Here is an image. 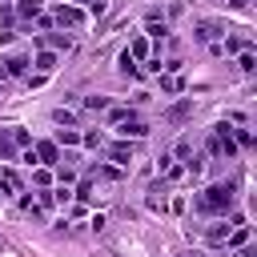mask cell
<instances>
[{"mask_svg":"<svg viewBox=\"0 0 257 257\" xmlns=\"http://www.w3.org/2000/svg\"><path fill=\"white\" fill-rule=\"evenodd\" d=\"M233 201H237V185L233 181H217V185H205L193 197V209L201 217H225V213H233Z\"/></svg>","mask_w":257,"mask_h":257,"instance_id":"1","label":"cell"},{"mask_svg":"<svg viewBox=\"0 0 257 257\" xmlns=\"http://www.w3.org/2000/svg\"><path fill=\"white\" fill-rule=\"evenodd\" d=\"M209 157H217V161H233V157H237V145H233V124H229V120L213 124V133H209Z\"/></svg>","mask_w":257,"mask_h":257,"instance_id":"2","label":"cell"},{"mask_svg":"<svg viewBox=\"0 0 257 257\" xmlns=\"http://www.w3.org/2000/svg\"><path fill=\"white\" fill-rule=\"evenodd\" d=\"M32 157L40 169H56L60 165V145L56 141H32Z\"/></svg>","mask_w":257,"mask_h":257,"instance_id":"3","label":"cell"},{"mask_svg":"<svg viewBox=\"0 0 257 257\" xmlns=\"http://www.w3.org/2000/svg\"><path fill=\"white\" fill-rule=\"evenodd\" d=\"M52 24H56V28H80V24H84V12H80L76 4H56V8H52Z\"/></svg>","mask_w":257,"mask_h":257,"instance_id":"4","label":"cell"},{"mask_svg":"<svg viewBox=\"0 0 257 257\" xmlns=\"http://www.w3.org/2000/svg\"><path fill=\"white\" fill-rule=\"evenodd\" d=\"M225 32H229V28H225L221 20H197V28H193V36H197V40H205V44H221V40H225Z\"/></svg>","mask_w":257,"mask_h":257,"instance_id":"5","label":"cell"},{"mask_svg":"<svg viewBox=\"0 0 257 257\" xmlns=\"http://www.w3.org/2000/svg\"><path fill=\"white\" fill-rule=\"evenodd\" d=\"M116 133H120V141H141V137H149V124L133 112V116H124V120L116 124Z\"/></svg>","mask_w":257,"mask_h":257,"instance_id":"6","label":"cell"},{"mask_svg":"<svg viewBox=\"0 0 257 257\" xmlns=\"http://www.w3.org/2000/svg\"><path fill=\"white\" fill-rule=\"evenodd\" d=\"M229 233H233V221H225V217H213V221L205 225V241H209V245H225Z\"/></svg>","mask_w":257,"mask_h":257,"instance_id":"7","label":"cell"},{"mask_svg":"<svg viewBox=\"0 0 257 257\" xmlns=\"http://www.w3.org/2000/svg\"><path fill=\"white\" fill-rule=\"evenodd\" d=\"M104 153H108V161H116V165H128L133 161V141H112V145H104Z\"/></svg>","mask_w":257,"mask_h":257,"instance_id":"8","label":"cell"},{"mask_svg":"<svg viewBox=\"0 0 257 257\" xmlns=\"http://www.w3.org/2000/svg\"><path fill=\"white\" fill-rule=\"evenodd\" d=\"M193 157H197V145H193V137H181V141H177V149H173V161L189 169V165H193Z\"/></svg>","mask_w":257,"mask_h":257,"instance_id":"9","label":"cell"},{"mask_svg":"<svg viewBox=\"0 0 257 257\" xmlns=\"http://www.w3.org/2000/svg\"><path fill=\"white\" fill-rule=\"evenodd\" d=\"M40 44H48V52H68L72 48V36L68 32H44Z\"/></svg>","mask_w":257,"mask_h":257,"instance_id":"10","label":"cell"},{"mask_svg":"<svg viewBox=\"0 0 257 257\" xmlns=\"http://www.w3.org/2000/svg\"><path fill=\"white\" fill-rule=\"evenodd\" d=\"M12 12H16L20 20H36V16L44 12V0H16V4H12Z\"/></svg>","mask_w":257,"mask_h":257,"instance_id":"11","label":"cell"},{"mask_svg":"<svg viewBox=\"0 0 257 257\" xmlns=\"http://www.w3.org/2000/svg\"><path fill=\"white\" fill-rule=\"evenodd\" d=\"M145 36H153V40L169 36V20H165V16H157V12H149V20H145Z\"/></svg>","mask_w":257,"mask_h":257,"instance_id":"12","label":"cell"},{"mask_svg":"<svg viewBox=\"0 0 257 257\" xmlns=\"http://www.w3.org/2000/svg\"><path fill=\"white\" fill-rule=\"evenodd\" d=\"M4 68H8V76H28V72H32V60H28L24 52H16V56L4 60Z\"/></svg>","mask_w":257,"mask_h":257,"instance_id":"13","label":"cell"},{"mask_svg":"<svg viewBox=\"0 0 257 257\" xmlns=\"http://www.w3.org/2000/svg\"><path fill=\"white\" fill-rule=\"evenodd\" d=\"M0 193H4V197L20 193V173H16V169H8V165L0 169Z\"/></svg>","mask_w":257,"mask_h":257,"instance_id":"14","label":"cell"},{"mask_svg":"<svg viewBox=\"0 0 257 257\" xmlns=\"http://www.w3.org/2000/svg\"><path fill=\"white\" fill-rule=\"evenodd\" d=\"M149 209H161V213H165V209H169V197H165V181H161V185H153V189H149Z\"/></svg>","mask_w":257,"mask_h":257,"instance_id":"15","label":"cell"},{"mask_svg":"<svg viewBox=\"0 0 257 257\" xmlns=\"http://www.w3.org/2000/svg\"><path fill=\"white\" fill-rule=\"evenodd\" d=\"M225 245H229V249H241V245H249V225H233V233L225 237Z\"/></svg>","mask_w":257,"mask_h":257,"instance_id":"16","label":"cell"},{"mask_svg":"<svg viewBox=\"0 0 257 257\" xmlns=\"http://www.w3.org/2000/svg\"><path fill=\"white\" fill-rule=\"evenodd\" d=\"M124 52H128L133 60H149V36H137V40L124 48Z\"/></svg>","mask_w":257,"mask_h":257,"instance_id":"17","label":"cell"},{"mask_svg":"<svg viewBox=\"0 0 257 257\" xmlns=\"http://www.w3.org/2000/svg\"><path fill=\"white\" fill-rule=\"evenodd\" d=\"M32 64H36V68H40V72H44V76H48V72H52V68H56V52H48V48H40V52H36V60H32Z\"/></svg>","mask_w":257,"mask_h":257,"instance_id":"18","label":"cell"},{"mask_svg":"<svg viewBox=\"0 0 257 257\" xmlns=\"http://www.w3.org/2000/svg\"><path fill=\"white\" fill-rule=\"evenodd\" d=\"M92 177H96V181H120L124 173H120L116 165H92Z\"/></svg>","mask_w":257,"mask_h":257,"instance_id":"19","label":"cell"},{"mask_svg":"<svg viewBox=\"0 0 257 257\" xmlns=\"http://www.w3.org/2000/svg\"><path fill=\"white\" fill-rule=\"evenodd\" d=\"M237 68H241V72H245V76H253V72H257V56H253V52H249V48H245V52H241V56H237Z\"/></svg>","mask_w":257,"mask_h":257,"instance_id":"20","label":"cell"},{"mask_svg":"<svg viewBox=\"0 0 257 257\" xmlns=\"http://www.w3.org/2000/svg\"><path fill=\"white\" fill-rule=\"evenodd\" d=\"M157 76H161V88H165V92H181V88H185V80L173 76V72H157Z\"/></svg>","mask_w":257,"mask_h":257,"instance_id":"21","label":"cell"},{"mask_svg":"<svg viewBox=\"0 0 257 257\" xmlns=\"http://www.w3.org/2000/svg\"><path fill=\"white\" fill-rule=\"evenodd\" d=\"M116 68H120V76H137L141 68H137V60L128 56V52H120V60H116Z\"/></svg>","mask_w":257,"mask_h":257,"instance_id":"22","label":"cell"},{"mask_svg":"<svg viewBox=\"0 0 257 257\" xmlns=\"http://www.w3.org/2000/svg\"><path fill=\"white\" fill-rule=\"evenodd\" d=\"M8 137H12V145H16V149H32V137H28V128H20V124H16Z\"/></svg>","mask_w":257,"mask_h":257,"instance_id":"23","label":"cell"},{"mask_svg":"<svg viewBox=\"0 0 257 257\" xmlns=\"http://www.w3.org/2000/svg\"><path fill=\"white\" fill-rule=\"evenodd\" d=\"M56 145L72 149V145H80V133H76V128H60V133H56Z\"/></svg>","mask_w":257,"mask_h":257,"instance_id":"24","label":"cell"},{"mask_svg":"<svg viewBox=\"0 0 257 257\" xmlns=\"http://www.w3.org/2000/svg\"><path fill=\"white\" fill-rule=\"evenodd\" d=\"M80 145H88V149H104V137H100V128H88V133H80Z\"/></svg>","mask_w":257,"mask_h":257,"instance_id":"25","label":"cell"},{"mask_svg":"<svg viewBox=\"0 0 257 257\" xmlns=\"http://www.w3.org/2000/svg\"><path fill=\"white\" fill-rule=\"evenodd\" d=\"M189 112H193V104H189V100H181V104H173V108H169V120L177 124V120H185Z\"/></svg>","mask_w":257,"mask_h":257,"instance_id":"26","label":"cell"},{"mask_svg":"<svg viewBox=\"0 0 257 257\" xmlns=\"http://www.w3.org/2000/svg\"><path fill=\"white\" fill-rule=\"evenodd\" d=\"M233 145L237 149H253V133L249 128H233Z\"/></svg>","mask_w":257,"mask_h":257,"instance_id":"27","label":"cell"},{"mask_svg":"<svg viewBox=\"0 0 257 257\" xmlns=\"http://www.w3.org/2000/svg\"><path fill=\"white\" fill-rule=\"evenodd\" d=\"M56 181H60V185L68 189V185L76 181V169H72V165H56Z\"/></svg>","mask_w":257,"mask_h":257,"instance_id":"28","label":"cell"},{"mask_svg":"<svg viewBox=\"0 0 257 257\" xmlns=\"http://www.w3.org/2000/svg\"><path fill=\"white\" fill-rule=\"evenodd\" d=\"M0 161H16V145H12V137H8V133L0 137Z\"/></svg>","mask_w":257,"mask_h":257,"instance_id":"29","label":"cell"},{"mask_svg":"<svg viewBox=\"0 0 257 257\" xmlns=\"http://www.w3.org/2000/svg\"><path fill=\"white\" fill-rule=\"evenodd\" d=\"M32 28H36V32H52L56 24H52V16H48V12H40V16L32 20Z\"/></svg>","mask_w":257,"mask_h":257,"instance_id":"30","label":"cell"},{"mask_svg":"<svg viewBox=\"0 0 257 257\" xmlns=\"http://www.w3.org/2000/svg\"><path fill=\"white\" fill-rule=\"evenodd\" d=\"M84 108L88 112H100V108H108V96H84Z\"/></svg>","mask_w":257,"mask_h":257,"instance_id":"31","label":"cell"},{"mask_svg":"<svg viewBox=\"0 0 257 257\" xmlns=\"http://www.w3.org/2000/svg\"><path fill=\"white\" fill-rule=\"evenodd\" d=\"M124 116H133V108H120V104H116V108H108V124H112V128H116Z\"/></svg>","mask_w":257,"mask_h":257,"instance_id":"32","label":"cell"},{"mask_svg":"<svg viewBox=\"0 0 257 257\" xmlns=\"http://www.w3.org/2000/svg\"><path fill=\"white\" fill-rule=\"evenodd\" d=\"M72 197H80V201H92L96 193H92V181H80L76 189H72Z\"/></svg>","mask_w":257,"mask_h":257,"instance_id":"33","label":"cell"},{"mask_svg":"<svg viewBox=\"0 0 257 257\" xmlns=\"http://www.w3.org/2000/svg\"><path fill=\"white\" fill-rule=\"evenodd\" d=\"M68 201H72V189L56 185V189H52V205H68Z\"/></svg>","mask_w":257,"mask_h":257,"instance_id":"34","label":"cell"},{"mask_svg":"<svg viewBox=\"0 0 257 257\" xmlns=\"http://www.w3.org/2000/svg\"><path fill=\"white\" fill-rule=\"evenodd\" d=\"M104 8H108V0H88V12L92 16H104Z\"/></svg>","mask_w":257,"mask_h":257,"instance_id":"35","label":"cell"},{"mask_svg":"<svg viewBox=\"0 0 257 257\" xmlns=\"http://www.w3.org/2000/svg\"><path fill=\"white\" fill-rule=\"evenodd\" d=\"M52 116H56V124H72V112H68V108H56Z\"/></svg>","mask_w":257,"mask_h":257,"instance_id":"36","label":"cell"},{"mask_svg":"<svg viewBox=\"0 0 257 257\" xmlns=\"http://www.w3.org/2000/svg\"><path fill=\"white\" fill-rule=\"evenodd\" d=\"M145 68H149V72H161L165 64H161V56H149V60H145Z\"/></svg>","mask_w":257,"mask_h":257,"instance_id":"37","label":"cell"},{"mask_svg":"<svg viewBox=\"0 0 257 257\" xmlns=\"http://www.w3.org/2000/svg\"><path fill=\"white\" fill-rule=\"evenodd\" d=\"M237 257H257V249H253V245H241V249H237Z\"/></svg>","mask_w":257,"mask_h":257,"instance_id":"38","label":"cell"},{"mask_svg":"<svg viewBox=\"0 0 257 257\" xmlns=\"http://www.w3.org/2000/svg\"><path fill=\"white\" fill-rule=\"evenodd\" d=\"M225 4H229V8H237V12H245V8H249V0H225Z\"/></svg>","mask_w":257,"mask_h":257,"instance_id":"39","label":"cell"},{"mask_svg":"<svg viewBox=\"0 0 257 257\" xmlns=\"http://www.w3.org/2000/svg\"><path fill=\"white\" fill-rule=\"evenodd\" d=\"M4 80H8V68H4V60H0V84H4Z\"/></svg>","mask_w":257,"mask_h":257,"instance_id":"40","label":"cell"},{"mask_svg":"<svg viewBox=\"0 0 257 257\" xmlns=\"http://www.w3.org/2000/svg\"><path fill=\"white\" fill-rule=\"evenodd\" d=\"M60 4H80V0H60Z\"/></svg>","mask_w":257,"mask_h":257,"instance_id":"41","label":"cell"},{"mask_svg":"<svg viewBox=\"0 0 257 257\" xmlns=\"http://www.w3.org/2000/svg\"><path fill=\"white\" fill-rule=\"evenodd\" d=\"M213 4H225V0H213Z\"/></svg>","mask_w":257,"mask_h":257,"instance_id":"42","label":"cell"},{"mask_svg":"<svg viewBox=\"0 0 257 257\" xmlns=\"http://www.w3.org/2000/svg\"><path fill=\"white\" fill-rule=\"evenodd\" d=\"M0 96H4V84H0Z\"/></svg>","mask_w":257,"mask_h":257,"instance_id":"43","label":"cell"},{"mask_svg":"<svg viewBox=\"0 0 257 257\" xmlns=\"http://www.w3.org/2000/svg\"><path fill=\"white\" fill-rule=\"evenodd\" d=\"M185 257H197V253H185Z\"/></svg>","mask_w":257,"mask_h":257,"instance_id":"44","label":"cell"},{"mask_svg":"<svg viewBox=\"0 0 257 257\" xmlns=\"http://www.w3.org/2000/svg\"><path fill=\"white\" fill-rule=\"evenodd\" d=\"M0 201H4V193H0Z\"/></svg>","mask_w":257,"mask_h":257,"instance_id":"45","label":"cell"}]
</instances>
